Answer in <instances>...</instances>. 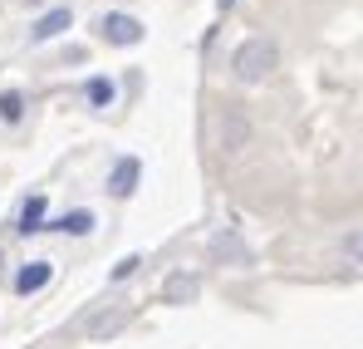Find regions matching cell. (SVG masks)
<instances>
[{
    "mask_svg": "<svg viewBox=\"0 0 363 349\" xmlns=\"http://www.w3.org/2000/svg\"><path fill=\"white\" fill-rule=\"evenodd\" d=\"M270 69H280V50H275V40L250 35V40L236 45V55H231V74H236L241 84H260V79H270Z\"/></svg>",
    "mask_w": 363,
    "mask_h": 349,
    "instance_id": "obj_1",
    "label": "cell"
},
{
    "mask_svg": "<svg viewBox=\"0 0 363 349\" xmlns=\"http://www.w3.org/2000/svg\"><path fill=\"white\" fill-rule=\"evenodd\" d=\"M128 320H133V310H128V305H104L99 315H89V320H84V335H89V340H113L118 330H128Z\"/></svg>",
    "mask_w": 363,
    "mask_h": 349,
    "instance_id": "obj_2",
    "label": "cell"
},
{
    "mask_svg": "<svg viewBox=\"0 0 363 349\" xmlns=\"http://www.w3.org/2000/svg\"><path fill=\"white\" fill-rule=\"evenodd\" d=\"M104 40L108 45H138L143 40V20H133V15H104Z\"/></svg>",
    "mask_w": 363,
    "mask_h": 349,
    "instance_id": "obj_3",
    "label": "cell"
},
{
    "mask_svg": "<svg viewBox=\"0 0 363 349\" xmlns=\"http://www.w3.org/2000/svg\"><path fill=\"white\" fill-rule=\"evenodd\" d=\"M69 25H74V10H69V5H55L50 15H40V20H35L30 40H35V45H45V40H55V35H64Z\"/></svg>",
    "mask_w": 363,
    "mask_h": 349,
    "instance_id": "obj_4",
    "label": "cell"
},
{
    "mask_svg": "<svg viewBox=\"0 0 363 349\" xmlns=\"http://www.w3.org/2000/svg\"><path fill=\"white\" fill-rule=\"evenodd\" d=\"M196 295H201V281H196L191 271H177V276L162 281V300H167V305H191Z\"/></svg>",
    "mask_w": 363,
    "mask_h": 349,
    "instance_id": "obj_5",
    "label": "cell"
},
{
    "mask_svg": "<svg viewBox=\"0 0 363 349\" xmlns=\"http://www.w3.org/2000/svg\"><path fill=\"white\" fill-rule=\"evenodd\" d=\"M138 177H143V163H138V158H118L113 173H108V192H113V197H133Z\"/></svg>",
    "mask_w": 363,
    "mask_h": 349,
    "instance_id": "obj_6",
    "label": "cell"
},
{
    "mask_svg": "<svg viewBox=\"0 0 363 349\" xmlns=\"http://www.w3.org/2000/svg\"><path fill=\"white\" fill-rule=\"evenodd\" d=\"M50 276H55V266L50 261H30V266H20V276H15V291L20 295H35L50 286Z\"/></svg>",
    "mask_w": 363,
    "mask_h": 349,
    "instance_id": "obj_7",
    "label": "cell"
},
{
    "mask_svg": "<svg viewBox=\"0 0 363 349\" xmlns=\"http://www.w3.org/2000/svg\"><path fill=\"white\" fill-rule=\"evenodd\" d=\"M20 232H45V197H30L25 202V212H20Z\"/></svg>",
    "mask_w": 363,
    "mask_h": 349,
    "instance_id": "obj_8",
    "label": "cell"
},
{
    "mask_svg": "<svg viewBox=\"0 0 363 349\" xmlns=\"http://www.w3.org/2000/svg\"><path fill=\"white\" fill-rule=\"evenodd\" d=\"M55 232H64V236H89V232H94V212H69V217H60V222H55Z\"/></svg>",
    "mask_w": 363,
    "mask_h": 349,
    "instance_id": "obj_9",
    "label": "cell"
},
{
    "mask_svg": "<svg viewBox=\"0 0 363 349\" xmlns=\"http://www.w3.org/2000/svg\"><path fill=\"white\" fill-rule=\"evenodd\" d=\"M0 118H5V123H20V118H25V94H20V89H5V94H0Z\"/></svg>",
    "mask_w": 363,
    "mask_h": 349,
    "instance_id": "obj_10",
    "label": "cell"
},
{
    "mask_svg": "<svg viewBox=\"0 0 363 349\" xmlns=\"http://www.w3.org/2000/svg\"><path fill=\"white\" fill-rule=\"evenodd\" d=\"M84 94H89V104H94V109H108L118 89H113V79H89V89H84Z\"/></svg>",
    "mask_w": 363,
    "mask_h": 349,
    "instance_id": "obj_11",
    "label": "cell"
},
{
    "mask_svg": "<svg viewBox=\"0 0 363 349\" xmlns=\"http://www.w3.org/2000/svg\"><path fill=\"white\" fill-rule=\"evenodd\" d=\"M344 256H349L354 266H363V227H354V232L344 236Z\"/></svg>",
    "mask_w": 363,
    "mask_h": 349,
    "instance_id": "obj_12",
    "label": "cell"
},
{
    "mask_svg": "<svg viewBox=\"0 0 363 349\" xmlns=\"http://www.w3.org/2000/svg\"><path fill=\"white\" fill-rule=\"evenodd\" d=\"M138 266H143V261H138V256H123L118 266H113V281H128V276H133V271H138Z\"/></svg>",
    "mask_w": 363,
    "mask_h": 349,
    "instance_id": "obj_13",
    "label": "cell"
},
{
    "mask_svg": "<svg viewBox=\"0 0 363 349\" xmlns=\"http://www.w3.org/2000/svg\"><path fill=\"white\" fill-rule=\"evenodd\" d=\"M231 5H236V0H216V10H221V15H226V10H231Z\"/></svg>",
    "mask_w": 363,
    "mask_h": 349,
    "instance_id": "obj_14",
    "label": "cell"
}]
</instances>
